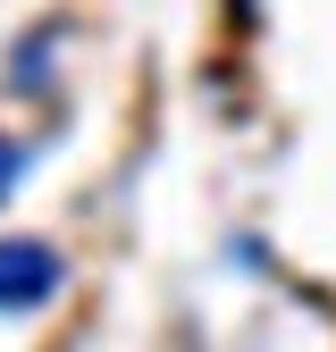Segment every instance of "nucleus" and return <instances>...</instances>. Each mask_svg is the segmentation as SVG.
Returning <instances> with one entry per match:
<instances>
[{"instance_id": "obj_1", "label": "nucleus", "mask_w": 336, "mask_h": 352, "mask_svg": "<svg viewBox=\"0 0 336 352\" xmlns=\"http://www.w3.org/2000/svg\"><path fill=\"white\" fill-rule=\"evenodd\" d=\"M59 285H67V260L42 235H0V319L59 302Z\"/></svg>"}, {"instance_id": "obj_2", "label": "nucleus", "mask_w": 336, "mask_h": 352, "mask_svg": "<svg viewBox=\"0 0 336 352\" xmlns=\"http://www.w3.org/2000/svg\"><path fill=\"white\" fill-rule=\"evenodd\" d=\"M25 168H34V160H25V143H17V135H0V201L25 185Z\"/></svg>"}]
</instances>
